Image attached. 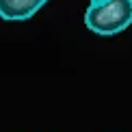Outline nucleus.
Here are the masks:
<instances>
[{
  "label": "nucleus",
  "instance_id": "f257e3e1",
  "mask_svg": "<svg viewBox=\"0 0 132 132\" xmlns=\"http://www.w3.org/2000/svg\"><path fill=\"white\" fill-rule=\"evenodd\" d=\"M132 24V0H108L89 4L85 11V26L95 35H117Z\"/></svg>",
  "mask_w": 132,
  "mask_h": 132
},
{
  "label": "nucleus",
  "instance_id": "f03ea898",
  "mask_svg": "<svg viewBox=\"0 0 132 132\" xmlns=\"http://www.w3.org/2000/svg\"><path fill=\"white\" fill-rule=\"evenodd\" d=\"M48 0H0V18L9 22L30 20Z\"/></svg>",
  "mask_w": 132,
  "mask_h": 132
},
{
  "label": "nucleus",
  "instance_id": "7ed1b4c3",
  "mask_svg": "<svg viewBox=\"0 0 132 132\" xmlns=\"http://www.w3.org/2000/svg\"><path fill=\"white\" fill-rule=\"evenodd\" d=\"M104 2H108V0H91V4H104Z\"/></svg>",
  "mask_w": 132,
  "mask_h": 132
}]
</instances>
